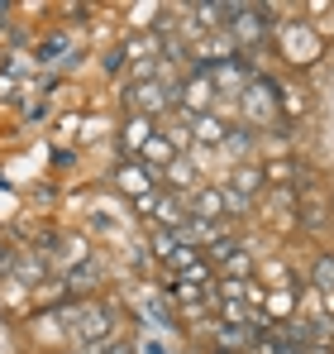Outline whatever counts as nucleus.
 I'll use <instances>...</instances> for the list:
<instances>
[{
  "label": "nucleus",
  "mask_w": 334,
  "mask_h": 354,
  "mask_svg": "<svg viewBox=\"0 0 334 354\" xmlns=\"http://www.w3.org/2000/svg\"><path fill=\"white\" fill-rule=\"evenodd\" d=\"M72 321H77V335L86 340V350H91V345H110L115 316L106 306H72Z\"/></svg>",
  "instance_id": "1"
},
{
  "label": "nucleus",
  "mask_w": 334,
  "mask_h": 354,
  "mask_svg": "<svg viewBox=\"0 0 334 354\" xmlns=\"http://www.w3.org/2000/svg\"><path fill=\"white\" fill-rule=\"evenodd\" d=\"M210 326V340H215V350L224 354H248V345L268 330L263 321H248V326H229V321H206Z\"/></svg>",
  "instance_id": "2"
},
{
  "label": "nucleus",
  "mask_w": 334,
  "mask_h": 354,
  "mask_svg": "<svg viewBox=\"0 0 334 354\" xmlns=\"http://www.w3.org/2000/svg\"><path fill=\"white\" fill-rule=\"evenodd\" d=\"M124 101H129V111H134V115H148V120H153L167 106V91L158 86V82H148V77H144V82H134V86H129V96H124Z\"/></svg>",
  "instance_id": "3"
},
{
  "label": "nucleus",
  "mask_w": 334,
  "mask_h": 354,
  "mask_svg": "<svg viewBox=\"0 0 334 354\" xmlns=\"http://www.w3.org/2000/svg\"><path fill=\"white\" fill-rule=\"evenodd\" d=\"M115 182H119L129 196H139V201H148V196H153V173H148L144 163H134V158H129V163H119V177H115Z\"/></svg>",
  "instance_id": "4"
},
{
  "label": "nucleus",
  "mask_w": 334,
  "mask_h": 354,
  "mask_svg": "<svg viewBox=\"0 0 334 354\" xmlns=\"http://www.w3.org/2000/svg\"><path fill=\"white\" fill-rule=\"evenodd\" d=\"M224 206H244V201H239V196H229V192H210V187H206V192L196 196L191 216H196V221H220Z\"/></svg>",
  "instance_id": "5"
},
{
  "label": "nucleus",
  "mask_w": 334,
  "mask_h": 354,
  "mask_svg": "<svg viewBox=\"0 0 334 354\" xmlns=\"http://www.w3.org/2000/svg\"><path fill=\"white\" fill-rule=\"evenodd\" d=\"M148 206H153V216H158V230H177V235H181V225H186L191 211H186L177 196H158V201H148Z\"/></svg>",
  "instance_id": "6"
},
{
  "label": "nucleus",
  "mask_w": 334,
  "mask_h": 354,
  "mask_svg": "<svg viewBox=\"0 0 334 354\" xmlns=\"http://www.w3.org/2000/svg\"><path fill=\"white\" fill-rule=\"evenodd\" d=\"M268 96H273V86L253 77V82H248V111H258V120H273V115H277V106H273Z\"/></svg>",
  "instance_id": "7"
},
{
  "label": "nucleus",
  "mask_w": 334,
  "mask_h": 354,
  "mask_svg": "<svg viewBox=\"0 0 334 354\" xmlns=\"http://www.w3.org/2000/svg\"><path fill=\"white\" fill-rule=\"evenodd\" d=\"M153 139V120L148 115H129V124H124V149L134 153V149H144Z\"/></svg>",
  "instance_id": "8"
},
{
  "label": "nucleus",
  "mask_w": 334,
  "mask_h": 354,
  "mask_svg": "<svg viewBox=\"0 0 334 354\" xmlns=\"http://www.w3.org/2000/svg\"><path fill=\"white\" fill-rule=\"evenodd\" d=\"M311 278H315V288H320V292H330V288H334V254H320V259H315Z\"/></svg>",
  "instance_id": "9"
},
{
  "label": "nucleus",
  "mask_w": 334,
  "mask_h": 354,
  "mask_svg": "<svg viewBox=\"0 0 334 354\" xmlns=\"http://www.w3.org/2000/svg\"><path fill=\"white\" fill-rule=\"evenodd\" d=\"M53 259L62 263V268H72V263H86V244H81V239H67L62 249H53Z\"/></svg>",
  "instance_id": "10"
},
{
  "label": "nucleus",
  "mask_w": 334,
  "mask_h": 354,
  "mask_svg": "<svg viewBox=\"0 0 334 354\" xmlns=\"http://www.w3.org/2000/svg\"><path fill=\"white\" fill-rule=\"evenodd\" d=\"M206 101H210V77H196V82L186 86V106H191V111H201Z\"/></svg>",
  "instance_id": "11"
},
{
  "label": "nucleus",
  "mask_w": 334,
  "mask_h": 354,
  "mask_svg": "<svg viewBox=\"0 0 334 354\" xmlns=\"http://www.w3.org/2000/svg\"><path fill=\"white\" fill-rule=\"evenodd\" d=\"M206 254H210L215 263H224L229 254H239V239H234V235H220V239H215V244H206Z\"/></svg>",
  "instance_id": "12"
},
{
  "label": "nucleus",
  "mask_w": 334,
  "mask_h": 354,
  "mask_svg": "<svg viewBox=\"0 0 334 354\" xmlns=\"http://www.w3.org/2000/svg\"><path fill=\"white\" fill-rule=\"evenodd\" d=\"M248 268H253V259H248V254H244V249H239V254H229V259H224V273H229V278H239V283H244V273H248Z\"/></svg>",
  "instance_id": "13"
},
{
  "label": "nucleus",
  "mask_w": 334,
  "mask_h": 354,
  "mask_svg": "<svg viewBox=\"0 0 334 354\" xmlns=\"http://www.w3.org/2000/svg\"><path fill=\"white\" fill-rule=\"evenodd\" d=\"M234 187H239V192H258V187H263V173H258V168H239ZM239 192H234V196H239Z\"/></svg>",
  "instance_id": "14"
},
{
  "label": "nucleus",
  "mask_w": 334,
  "mask_h": 354,
  "mask_svg": "<svg viewBox=\"0 0 334 354\" xmlns=\"http://www.w3.org/2000/svg\"><path fill=\"white\" fill-rule=\"evenodd\" d=\"M144 153H148V158H172V144H167L163 134H153V139L144 144Z\"/></svg>",
  "instance_id": "15"
},
{
  "label": "nucleus",
  "mask_w": 334,
  "mask_h": 354,
  "mask_svg": "<svg viewBox=\"0 0 334 354\" xmlns=\"http://www.w3.org/2000/svg\"><path fill=\"white\" fill-rule=\"evenodd\" d=\"M86 354H134V350H129L124 340H110V345H91Z\"/></svg>",
  "instance_id": "16"
},
{
  "label": "nucleus",
  "mask_w": 334,
  "mask_h": 354,
  "mask_svg": "<svg viewBox=\"0 0 334 354\" xmlns=\"http://www.w3.org/2000/svg\"><path fill=\"white\" fill-rule=\"evenodd\" d=\"M220 134H224V124H220V120H215V124H210V120L201 124V139H220Z\"/></svg>",
  "instance_id": "17"
},
{
  "label": "nucleus",
  "mask_w": 334,
  "mask_h": 354,
  "mask_svg": "<svg viewBox=\"0 0 334 354\" xmlns=\"http://www.w3.org/2000/svg\"><path fill=\"white\" fill-rule=\"evenodd\" d=\"M167 177H172V182H191V168H186V163H172V173H167Z\"/></svg>",
  "instance_id": "18"
},
{
  "label": "nucleus",
  "mask_w": 334,
  "mask_h": 354,
  "mask_svg": "<svg viewBox=\"0 0 334 354\" xmlns=\"http://www.w3.org/2000/svg\"><path fill=\"white\" fill-rule=\"evenodd\" d=\"M0 15H10V5H5V0H0Z\"/></svg>",
  "instance_id": "19"
},
{
  "label": "nucleus",
  "mask_w": 334,
  "mask_h": 354,
  "mask_svg": "<svg viewBox=\"0 0 334 354\" xmlns=\"http://www.w3.org/2000/svg\"><path fill=\"white\" fill-rule=\"evenodd\" d=\"M210 354H224V350H210Z\"/></svg>",
  "instance_id": "20"
}]
</instances>
